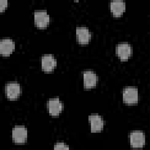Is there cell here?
I'll use <instances>...</instances> for the list:
<instances>
[{
  "label": "cell",
  "mask_w": 150,
  "mask_h": 150,
  "mask_svg": "<svg viewBox=\"0 0 150 150\" xmlns=\"http://www.w3.org/2000/svg\"><path fill=\"white\" fill-rule=\"evenodd\" d=\"M122 98L127 104H136L138 100V93L137 88L134 87H127L122 91Z\"/></svg>",
  "instance_id": "obj_1"
},
{
  "label": "cell",
  "mask_w": 150,
  "mask_h": 150,
  "mask_svg": "<svg viewBox=\"0 0 150 150\" xmlns=\"http://www.w3.org/2000/svg\"><path fill=\"white\" fill-rule=\"evenodd\" d=\"M12 139L16 144H23L28 137L27 129L23 125H16L12 129Z\"/></svg>",
  "instance_id": "obj_2"
},
{
  "label": "cell",
  "mask_w": 150,
  "mask_h": 150,
  "mask_svg": "<svg viewBox=\"0 0 150 150\" xmlns=\"http://www.w3.org/2000/svg\"><path fill=\"white\" fill-rule=\"evenodd\" d=\"M129 138L131 146L132 148H142L145 144V136L142 131H134L130 133Z\"/></svg>",
  "instance_id": "obj_3"
},
{
  "label": "cell",
  "mask_w": 150,
  "mask_h": 150,
  "mask_svg": "<svg viewBox=\"0 0 150 150\" xmlns=\"http://www.w3.org/2000/svg\"><path fill=\"white\" fill-rule=\"evenodd\" d=\"M6 96L9 100L16 99L21 93V87L17 82H9L5 87Z\"/></svg>",
  "instance_id": "obj_4"
},
{
  "label": "cell",
  "mask_w": 150,
  "mask_h": 150,
  "mask_svg": "<svg viewBox=\"0 0 150 150\" xmlns=\"http://www.w3.org/2000/svg\"><path fill=\"white\" fill-rule=\"evenodd\" d=\"M34 21L36 26L40 28H45L49 23V15L46 11H36L34 12Z\"/></svg>",
  "instance_id": "obj_5"
},
{
  "label": "cell",
  "mask_w": 150,
  "mask_h": 150,
  "mask_svg": "<svg viewBox=\"0 0 150 150\" xmlns=\"http://www.w3.org/2000/svg\"><path fill=\"white\" fill-rule=\"evenodd\" d=\"M47 105L49 112L52 116L58 115L63 108V103L59 98L49 99L47 101Z\"/></svg>",
  "instance_id": "obj_6"
},
{
  "label": "cell",
  "mask_w": 150,
  "mask_h": 150,
  "mask_svg": "<svg viewBox=\"0 0 150 150\" xmlns=\"http://www.w3.org/2000/svg\"><path fill=\"white\" fill-rule=\"evenodd\" d=\"M116 53L121 60H127L132 54L131 46L127 42L118 43L116 46Z\"/></svg>",
  "instance_id": "obj_7"
},
{
  "label": "cell",
  "mask_w": 150,
  "mask_h": 150,
  "mask_svg": "<svg viewBox=\"0 0 150 150\" xmlns=\"http://www.w3.org/2000/svg\"><path fill=\"white\" fill-rule=\"evenodd\" d=\"M76 39L80 44H87L89 42L91 38V34L86 27H77L76 29Z\"/></svg>",
  "instance_id": "obj_8"
},
{
  "label": "cell",
  "mask_w": 150,
  "mask_h": 150,
  "mask_svg": "<svg viewBox=\"0 0 150 150\" xmlns=\"http://www.w3.org/2000/svg\"><path fill=\"white\" fill-rule=\"evenodd\" d=\"M42 68L45 71L49 72L56 67L57 61L52 54H45L41 59Z\"/></svg>",
  "instance_id": "obj_9"
},
{
  "label": "cell",
  "mask_w": 150,
  "mask_h": 150,
  "mask_svg": "<svg viewBox=\"0 0 150 150\" xmlns=\"http://www.w3.org/2000/svg\"><path fill=\"white\" fill-rule=\"evenodd\" d=\"M91 132H100L104 127V120L98 115H91L88 117Z\"/></svg>",
  "instance_id": "obj_10"
},
{
  "label": "cell",
  "mask_w": 150,
  "mask_h": 150,
  "mask_svg": "<svg viewBox=\"0 0 150 150\" xmlns=\"http://www.w3.org/2000/svg\"><path fill=\"white\" fill-rule=\"evenodd\" d=\"M15 49V43L12 39L6 38L0 41V53L3 56L11 54Z\"/></svg>",
  "instance_id": "obj_11"
},
{
  "label": "cell",
  "mask_w": 150,
  "mask_h": 150,
  "mask_svg": "<svg viewBox=\"0 0 150 150\" xmlns=\"http://www.w3.org/2000/svg\"><path fill=\"white\" fill-rule=\"evenodd\" d=\"M84 87L86 88H91L95 87L97 82V76L92 71H85L83 73Z\"/></svg>",
  "instance_id": "obj_12"
},
{
  "label": "cell",
  "mask_w": 150,
  "mask_h": 150,
  "mask_svg": "<svg viewBox=\"0 0 150 150\" xmlns=\"http://www.w3.org/2000/svg\"><path fill=\"white\" fill-rule=\"evenodd\" d=\"M125 2L122 0H115L110 2V10L115 16H121L125 11Z\"/></svg>",
  "instance_id": "obj_13"
},
{
  "label": "cell",
  "mask_w": 150,
  "mask_h": 150,
  "mask_svg": "<svg viewBox=\"0 0 150 150\" xmlns=\"http://www.w3.org/2000/svg\"><path fill=\"white\" fill-rule=\"evenodd\" d=\"M54 149H69V147L68 145L65 144L64 142H57L54 145Z\"/></svg>",
  "instance_id": "obj_14"
},
{
  "label": "cell",
  "mask_w": 150,
  "mask_h": 150,
  "mask_svg": "<svg viewBox=\"0 0 150 150\" xmlns=\"http://www.w3.org/2000/svg\"><path fill=\"white\" fill-rule=\"evenodd\" d=\"M8 6L7 0H1L0 1V11L2 12Z\"/></svg>",
  "instance_id": "obj_15"
}]
</instances>
